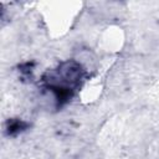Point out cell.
<instances>
[{"mask_svg":"<svg viewBox=\"0 0 159 159\" xmlns=\"http://www.w3.org/2000/svg\"><path fill=\"white\" fill-rule=\"evenodd\" d=\"M83 76V67L78 62L68 60L60 63L56 68L47 71L42 77V82L45 88L53 93L57 104L61 107L72 98L81 86Z\"/></svg>","mask_w":159,"mask_h":159,"instance_id":"cell-1","label":"cell"},{"mask_svg":"<svg viewBox=\"0 0 159 159\" xmlns=\"http://www.w3.org/2000/svg\"><path fill=\"white\" fill-rule=\"evenodd\" d=\"M27 127V123L20 120V119H10L6 123V132L9 135H15L20 132H22Z\"/></svg>","mask_w":159,"mask_h":159,"instance_id":"cell-2","label":"cell"}]
</instances>
